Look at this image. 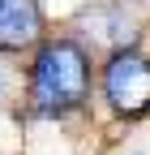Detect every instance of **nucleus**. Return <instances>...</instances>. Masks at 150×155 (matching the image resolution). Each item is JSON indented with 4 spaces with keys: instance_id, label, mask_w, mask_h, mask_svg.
Here are the masks:
<instances>
[{
    "instance_id": "2",
    "label": "nucleus",
    "mask_w": 150,
    "mask_h": 155,
    "mask_svg": "<svg viewBox=\"0 0 150 155\" xmlns=\"http://www.w3.org/2000/svg\"><path fill=\"white\" fill-rule=\"evenodd\" d=\"M103 91L120 116L150 112V61L137 52H116L111 65L103 69Z\"/></svg>"
},
{
    "instance_id": "5",
    "label": "nucleus",
    "mask_w": 150,
    "mask_h": 155,
    "mask_svg": "<svg viewBox=\"0 0 150 155\" xmlns=\"http://www.w3.org/2000/svg\"><path fill=\"white\" fill-rule=\"evenodd\" d=\"M133 155H150V151H133Z\"/></svg>"
},
{
    "instance_id": "3",
    "label": "nucleus",
    "mask_w": 150,
    "mask_h": 155,
    "mask_svg": "<svg viewBox=\"0 0 150 155\" xmlns=\"http://www.w3.org/2000/svg\"><path fill=\"white\" fill-rule=\"evenodd\" d=\"M43 30L39 0H0V52L30 48Z\"/></svg>"
},
{
    "instance_id": "4",
    "label": "nucleus",
    "mask_w": 150,
    "mask_h": 155,
    "mask_svg": "<svg viewBox=\"0 0 150 155\" xmlns=\"http://www.w3.org/2000/svg\"><path fill=\"white\" fill-rule=\"evenodd\" d=\"M0 95H5V73H0Z\"/></svg>"
},
{
    "instance_id": "1",
    "label": "nucleus",
    "mask_w": 150,
    "mask_h": 155,
    "mask_svg": "<svg viewBox=\"0 0 150 155\" xmlns=\"http://www.w3.org/2000/svg\"><path fill=\"white\" fill-rule=\"evenodd\" d=\"M90 95V61L73 39H52L39 48L30 69V112L34 116H69Z\"/></svg>"
}]
</instances>
